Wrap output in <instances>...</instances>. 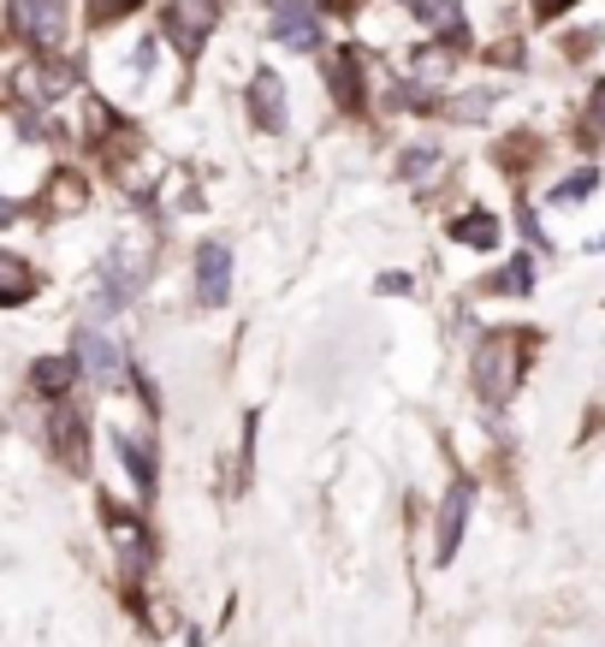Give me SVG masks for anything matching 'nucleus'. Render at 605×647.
Here are the masks:
<instances>
[{"label": "nucleus", "instance_id": "1a4fd4ad", "mask_svg": "<svg viewBox=\"0 0 605 647\" xmlns=\"http://www.w3.org/2000/svg\"><path fill=\"white\" fill-rule=\"evenodd\" d=\"M416 24H427L440 42H470V19H463V0H397Z\"/></svg>", "mask_w": 605, "mask_h": 647}, {"label": "nucleus", "instance_id": "4be33fe9", "mask_svg": "<svg viewBox=\"0 0 605 647\" xmlns=\"http://www.w3.org/2000/svg\"><path fill=\"white\" fill-rule=\"evenodd\" d=\"M427 166H434V149H410V155H404V179H422Z\"/></svg>", "mask_w": 605, "mask_h": 647}, {"label": "nucleus", "instance_id": "ddd939ff", "mask_svg": "<svg viewBox=\"0 0 605 647\" xmlns=\"http://www.w3.org/2000/svg\"><path fill=\"white\" fill-rule=\"evenodd\" d=\"M321 72H326V83H333V101L339 108H362V60H356V48H333V54L321 60Z\"/></svg>", "mask_w": 605, "mask_h": 647}, {"label": "nucleus", "instance_id": "0eeeda50", "mask_svg": "<svg viewBox=\"0 0 605 647\" xmlns=\"http://www.w3.org/2000/svg\"><path fill=\"white\" fill-rule=\"evenodd\" d=\"M226 297H232V250L209 237V244L196 250V303L202 310H220Z\"/></svg>", "mask_w": 605, "mask_h": 647}, {"label": "nucleus", "instance_id": "f3484780", "mask_svg": "<svg viewBox=\"0 0 605 647\" xmlns=\"http://www.w3.org/2000/svg\"><path fill=\"white\" fill-rule=\"evenodd\" d=\"M113 446H119V457H125V469L137 475V493H149V487H154V464H149V452L131 439V428H119Z\"/></svg>", "mask_w": 605, "mask_h": 647}, {"label": "nucleus", "instance_id": "39448f33", "mask_svg": "<svg viewBox=\"0 0 605 647\" xmlns=\"http://www.w3.org/2000/svg\"><path fill=\"white\" fill-rule=\"evenodd\" d=\"M273 42H285V48H298V54H315V48L326 42L321 37V12H315V0H273Z\"/></svg>", "mask_w": 605, "mask_h": 647}, {"label": "nucleus", "instance_id": "9b49d317", "mask_svg": "<svg viewBox=\"0 0 605 647\" xmlns=\"http://www.w3.org/2000/svg\"><path fill=\"white\" fill-rule=\"evenodd\" d=\"M90 209V184H83L72 166H60V173L42 179V214L48 220H65V214H83Z\"/></svg>", "mask_w": 605, "mask_h": 647}, {"label": "nucleus", "instance_id": "aec40b11", "mask_svg": "<svg viewBox=\"0 0 605 647\" xmlns=\"http://www.w3.org/2000/svg\"><path fill=\"white\" fill-rule=\"evenodd\" d=\"M83 7H90L95 24H113V19H125V12H137L143 0H83Z\"/></svg>", "mask_w": 605, "mask_h": 647}, {"label": "nucleus", "instance_id": "423d86ee", "mask_svg": "<svg viewBox=\"0 0 605 647\" xmlns=\"http://www.w3.org/2000/svg\"><path fill=\"white\" fill-rule=\"evenodd\" d=\"M48 446H54V457H60L65 469H83V464H90V434H83V416H78L65 398L48 411Z\"/></svg>", "mask_w": 605, "mask_h": 647}, {"label": "nucleus", "instance_id": "412c9836", "mask_svg": "<svg viewBox=\"0 0 605 647\" xmlns=\"http://www.w3.org/2000/svg\"><path fill=\"white\" fill-rule=\"evenodd\" d=\"M594 184H599L594 173H569V179L558 184V191H552V202H582L587 191H594Z\"/></svg>", "mask_w": 605, "mask_h": 647}, {"label": "nucleus", "instance_id": "2eb2a0df", "mask_svg": "<svg viewBox=\"0 0 605 647\" xmlns=\"http://www.w3.org/2000/svg\"><path fill=\"white\" fill-rule=\"evenodd\" d=\"M463 523H470V487H452L440 505V565H452L457 558V540H463Z\"/></svg>", "mask_w": 605, "mask_h": 647}, {"label": "nucleus", "instance_id": "5701e85b", "mask_svg": "<svg viewBox=\"0 0 605 647\" xmlns=\"http://www.w3.org/2000/svg\"><path fill=\"white\" fill-rule=\"evenodd\" d=\"M528 7H534V19H541V24H552V19H558V12H569V7H576V0H528Z\"/></svg>", "mask_w": 605, "mask_h": 647}, {"label": "nucleus", "instance_id": "393cba45", "mask_svg": "<svg viewBox=\"0 0 605 647\" xmlns=\"http://www.w3.org/2000/svg\"><path fill=\"white\" fill-rule=\"evenodd\" d=\"M19 214H24V202H19V196H0V226H12Z\"/></svg>", "mask_w": 605, "mask_h": 647}, {"label": "nucleus", "instance_id": "f257e3e1", "mask_svg": "<svg viewBox=\"0 0 605 647\" xmlns=\"http://www.w3.org/2000/svg\"><path fill=\"white\" fill-rule=\"evenodd\" d=\"M7 24L30 54L54 60L65 48V30H72V7L65 0H7Z\"/></svg>", "mask_w": 605, "mask_h": 647}, {"label": "nucleus", "instance_id": "b1692460", "mask_svg": "<svg viewBox=\"0 0 605 647\" xmlns=\"http://www.w3.org/2000/svg\"><path fill=\"white\" fill-rule=\"evenodd\" d=\"M380 292L404 297V292H416V280H410V274H386V280H380Z\"/></svg>", "mask_w": 605, "mask_h": 647}, {"label": "nucleus", "instance_id": "dca6fc26", "mask_svg": "<svg viewBox=\"0 0 605 647\" xmlns=\"http://www.w3.org/2000/svg\"><path fill=\"white\" fill-rule=\"evenodd\" d=\"M250 108H255V125L262 131H285V83L273 72H262L250 83Z\"/></svg>", "mask_w": 605, "mask_h": 647}, {"label": "nucleus", "instance_id": "f8f14e48", "mask_svg": "<svg viewBox=\"0 0 605 647\" xmlns=\"http://www.w3.org/2000/svg\"><path fill=\"white\" fill-rule=\"evenodd\" d=\"M42 292V274L24 262L19 250H0V310H19Z\"/></svg>", "mask_w": 605, "mask_h": 647}, {"label": "nucleus", "instance_id": "9d476101", "mask_svg": "<svg viewBox=\"0 0 605 647\" xmlns=\"http://www.w3.org/2000/svg\"><path fill=\"white\" fill-rule=\"evenodd\" d=\"M101 523H108L119 558H125L131 570H143V565H149V535H143V523H137L125 505H113V499H101Z\"/></svg>", "mask_w": 605, "mask_h": 647}, {"label": "nucleus", "instance_id": "a878e982", "mask_svg": "<svg viewBox=\"0 0 605 647\" xmlns=\"http://www.w3.org/2000/svg\"><path fill=\"white\" fill-rule=\"evenodd\" d=\"M587 119H594V131H605V83L594 90V108H587Z\"/></svg>", "mask_w": 605, "mask_h": 647}, {"label": "nucleus", "instance_id": "20e7f679", "mask_svg": "<svg viewBox=\"0 0 605 647\" xmlns=\"http://www.w3.org/2000/svg\"><path fill=\"white\" fill-rule=\"evenodd\" d=\"M72 83H78V78H72V65H65L60 54H54V60L37 54L30 65H19V72H12V90H19L30 108H54L60 95H72Z\"/></svg>", "mask_w": 605, "mask_h": 647}, {"label": "nucleus", "instance_id": "f03ea898", "mask_svg": "<svg viewBox=\"0 0 605 647\" xmlns=\"http://www.w3.org/2000/svg\"><path fill=\"white\" fill-rule=\"evenodd\" d=\"M516 368H523V356H516L511 333L481 338V351H475V393L487 404H505L516 393Z\"/></svg>", "mask_w": 605, "mask_h": 647}, {"label": "nucleus", "instance_id": "a211bd4d", "mask_svg": "<svg viewBox=\"0 0 605 647\" xmlns=\"http://www.w3.org/2000/svg\"><path fill=\"white\" fill-rule=\"evenodd\" d=\"M457 244H475V250H493L498 244V220L493 214H457Z\"/></svg>", "mask_w": 605, "mask_h": 647}, {"label": "nucleus", "instance_id": "6ab92c4d", "mask_svg": "<svg viewBox=\"0 0 605 647\" xmlns=\"http://www.w3.org/2000/svg\"><path fill=\"white\" fill-rule=\"evenodd\" d=\"M487 285H493V292H528V285H534V262H528V255H516V262L498 267Z\"/></svg>", "mask_w": 605, "mask_h": 647}, {"label": "nucleus", "instance_id": "7ed1b4c3", "mask_svg": "<svg viewBox=\"0 0 605 647\" xmlns=\"http://www.w3.org/2000/svg\"><path fill=\"white\" fill-rule=\"evenodd\" d=\"M214 24H220V0H167V12H161V30L179 54H202Z\"/></svg>", "mask_w": 605, "mask_h": 647}, {"label": "nucleus", "instance_id": "6e6552de", "mask_svg": "<svg viewBox=\"0 0 605 647\" xmlns=\"http://www.w3.org/2000/svg\"><path fill=\"white\" fill-rule=\"evenodd\" d=\"M72 356H78V368L90 374V381H101V386H113L119 374H125V363H119V345L101 327H78V338H72Z\"/></svg>", "mask_w": 605, "mask_h": 647}, {"label": "nucleus", "instance_id": "4468645a", "mask_svg": "<svg viewBox=\"0 0 605 647\" xmlns=\"http://www.w3.org/2000/svg\"><path fill=\"white\" fill-rule=\"evenodd\" d=\"M78 356H37V368H30V386H37V393L42 398H65V393H72V386H78Z\"/></svg>", "mask_w": 605, "mask_h": 647}]
</instances>
